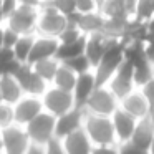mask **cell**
Here are the masks:
<instances>
[{"instance_id":"cell-1","label":"cell","mask_w":154,"mask_h":154,"mask_svg":"<svg viewBox=\"0 0 154 154\" xmlns=\"http://www.w3.org/2000/svg\"><path fill=\"white\" fill-rule=\"evenodd\" d=\"M40 2H18L15 12L4 22L8 30L15 32L18 37L37 35V20Z\"/></svg>"},{"instance_id":"cell-2","label":"cell","mask_w":154,"mask_h":154,"mask_svg":"<svg viewBox=\"0 0 154 154\" xmlns=\"http://www.w3.org/2000/svg\"><path fill=\"white\" fill-rule=\"evenodd\" d=\"M124 50H126V45L121 40H111L109 42V45H108L101 61L93 70L94 76H96L98 86H106L108 81L111 80V76L124 63Z\"/></svg>"},{"instance_id":"cell-3","label":"cell","mask_w":154,"mask_h":154,"mask_svg":"<svg viewBox=\"0 0 154 154\" xmlns=\"http://www.w3.org/2000/svg\"><path fill=\"white\" fill-rule=\"evenodd\" d=\"M68 27V18L55 10L51 2H40L37 20V35L58 40L63 30Z\"/></svg>"},{"instance_id":"cell-4","label":"cell","mask_w":154,"mask_h":154,"mask_svg":"<svg viewBox=\"0 0 154 154\" xmlns=\"http://www.w3.org/2000/svg\"><path fill=\"white\" fill-rule=\"evenodd\" d=\"M83 131L88 136L90 143L93 144V147L118 146L111 118L86 114V116H85V123H83Z\"/></svg>"},{"instance_id":"cell-5","label":"cell","mask_w":154,"mask_h":154,"mask_svg":"<svg viewBox=\"0 0 154 154\" xmlns=\"http://www.w3.org/2000/svg\"><path fill=\"white\" fill-rule=\"evenodd\" d=\"M118 109H119V101L108 90V86H98L83 106V111L86 114L103 118H111Z\"/></svg>"},{"instance_id":"cell-6","label":"cell","mask_w":154,"mask_h":154,"mask_svg":"<svg viewBox=\"0 0 154 154\" xmlns=\"http://www.w3.org/2000/svg\"><path fill=\"white\" fill-rule=\"evenodd\" d=\"M55 123H57V118L43 111L30 124H27L25 133L28 136L30 144L40 147H45L47 144H50L55 139Z\"/></svg>"},{"instance_id":"cell-7","label":"cell","mask_w":154,"mask_h":154,"mask_svg":"<svg viewBox=\"0 0 154 154\" xmlns=\"http://www.w3.org/2000/svg\"><path fill=\"white\" fill-rule=\"evenodd\" d=\"M42 103H43V111L51 114L53 118H60L76 108L73 93H66L53 86H48V90L42 96Z\"/></svg>"},{"instance_id":"cell-8","label":"cell","mask_w":154,"mask_h":154,"mask_svg":"<svg viewBox=\"0 0 154 154\" xmlns=\"http://www.w3.org/2000/svg\"><path fill=\"white\" fill-rule=\"evenodd\" d=\"M14 78L18 81L23 94H27V96L42 98L45 94V91L48 90V86H50L47 81H43L37 73H35L30 63H20L18 65Z\"/></svg>"},{"instance_id":"cell-9","label":"cell","mask_w":154,"mask_h":154,"mask_svg":"<svg viewBox=\"0 0 154 154\" xmlns=\"http://www.w3.org/2000/svg\"><path fill=\"white\" fill-rule=\"evenodd\" d=\"M108 90L118 98V101H121L123 98H126L128 94H131L136 88L134 83V73H133V66L131 63H128L124 60V63L118 68V71L111 76V80L108 81Z\"/></svg>"},{"instance_id":"cell-10","label":"cell","mask_w":154,"mask_h":154,"mask_svg":"<svg viewBox=\"0 0 154 154\" xmlns=\"http://www.w3.org/2000/svg\"><path fill=\"white\" fill-rule=\"evenodd\" d=\"M42 113H43V103H42V98H37V96L23 94L22 100L17 104H14L15 124L20 128H25L27 124H30Z\"/></svg>"},{"instance_id":"cell-11","label":"cell","mask_w":154,"mask_h":154,"mask_svg":"<svg viewBox=\"0 0 154 154\" xmlns=\"http://www.w3.org/2000/svg\"><path fill=\"white\" fill-rule=\"evenodd\" d=\"M4 154H25L30 147V141L25 133V128H20L17 124L0 131Z\"/></svg>"},{"instance_id":"cell-12","label":"cell","mask_w":154,"mask_h":154,"mask_svg":"<svg viewBox=\"0 0 154 154\" xmlns=\"http://www.w3.org/2000/svg\"><path fill=\"white\" fill-rule=\"evenodd\" d=\"M85 116H86V113L81 108H75L70 113L57 118V123H55V139L63 141L65 137H68L73 133H76V131L83 129Z\"/></svg>"},{"instance_id":"cell-13","label":"cell","mask_w":154,"mask_h":154,"mask_svg":"<svg viewBox=\"0 0 154 154\" xmlns=\"http://www.w3.org/2000/svg\"><path fill=\"white\" fill-rule=\"evenodd\" d=\"M119 109L124 111L126 114H129L131 118H134L136 121H143L151 118L152 109L147 104V101L144 100V96L141 94L139 90H134L131 94H128L126 98L119 101Z\"/></svg>"},{"instance_id":"cell-14","label":"cell","mask_w":154,"mask_h":154,"mask_svg":"<svg viewBox=\"0 0 154 154\" xmlns=\"http://www.w3.org/2000/svg\"><path fill=\"white\" fill-rule=\"evenodd\" d=\"M111 123H113V129H114V136H116L118 146H123V144L129 143L133 134H134L137 121L134 118H131L129 114H126L124 111L118 109L111 116Z\"/></svg>"},{"instance_id":"cell-15","label":"cell","mask_w":154,"mask_h":154,"mask_svg":"<svg viewBox=\"0 0 154 154\" xmlns=\"http://www.w3.org/2000/svg\"><path fill=\"white\" fill-rule=\"evenodd\" d=\"M96 88H98V83H96L94 71H88L85 75H80L76 78V85H75V90H73V98L76 108L83 109V106L86 104V101L90 100V96L94 93Z\"/></svg>"},{"instance_id":"cell-16","label":"cell","mask_w":154,"mask_h":154,"mask_svg":"<svg viewBox=\"0 0 154 154\" xmlns=\"http://www.w3.org/2000/svg\"><path fill=\"white\" fill-rule=\"evenodd\" d=\"M58 40L55 38H48V37H35L33 42V48H32L30 58H28V63L33 65L38 63V61L43 60H50V58H55L58 51Z\"/></svg>"},{"instance_id":"cell-17","label":"cell","mask_w":154,"mask_h":154,"mask_svg":"<svg viewBox=\"0 0 154 154\" xmlns=\"http://www.w3.org/2000/svg\"><path fill=\"white\" fill-rule=\"evenodd\" d=\"M109 38H106L104 35L98 33V35H90L86 37V42H85V57L90 61V65L93 66V70L98 66V63L101 61L104 51H106L108 45H109Z\"/></svg>"},{"instance_id":"cell-18","label":"cell","mask_w":154,"mask_h":154,"mask_svg":"<svg viewBox=\"0 0 154 154\" xmlns=\"http://www.w3.org/2000/svg\"><path fill=\"white\" fill-rule=\"evenodd\" d=\"M60 143L66 154H91V151H93V144L90 143L83 129L73 133L71 136L65 137Z\"/></svg>"},{"instance_id":"cell-19","label":"cell","mask_w":154,"mask_h":154,"mask_svg":"<svg viewBox=\"0 0 154 154\" xmlns=\"http://www.w3.org/2000/svg\"><path fill=\"white\" fill-rule=\"evenodd\" d=\"M154 139V121L151 118L143 121H137L136 129H134V134L131 137L129 143L136 147H141V149H149L151 143Z\"/></svg>"},{"instance_id":"cell-20","label":"cell","mask_w":154,"mask_h":154,"mask_svg":"<svg viewBox=\"0 0 154 154\" xmlns=\"http://www.w3.org/2000/svg\"><path fill=\"white\" fill-rule=\"evenodd\" d=\"M0 94H2V101L10 106L17 104L23 96L18 81L14 76H0Z\"/></svg>"},{"instance_id":"cell-21","label":"cell","mask_w":154,"mask_h":154,"mask_svg":"<svg viewBox=\"0 0 154 154\" xmlns=\"http://www.w3.org/2000/svg\"><path fill=\"white\" fill-rule=\"evenodd\" d=\"M76 78L78 76L70 70V68L61 63L50 86L57 88V90H61V91H66V93H73L75 85H76Z\"/></svg>"},{"instance_id":"cell-22","label":"cell","mask_w":154,"mask_h":154,"mask_svg":"<svg viewBox=\"0 0 154 154\" xmlns=\"http://www.w3.org/2000/svg\"><path fill=\"white\" fill-rule=\"evenodd\" d=\"M85 42H86V37H83L78 42H73V43H60L55 58L60 63H66V61L73 60V58L81 57L85 53Z\"/></svg>"},{"instance_id":"cell-23","label":"cell","mask_w":154,"mask_h":154,"mask_svg":"<svg viewBox=\"0 0 154 154\" xmlns=\"http://www.w3.org/2000/svg\"><path fill=\"white\" fill-rule=\"evenodd\" d=\"M60 65L61 63L57 58H50V60H43V61H38V63H33L32 68H33V71L42 78V80L47 81L48 85H51V81H53Z\"/></svg>"},{"instance_id":"cell-24","label":"cell","mask_w":154,"mask_h":154,"mask_svg":"<svg viewBox=\"0 0 154 154\" xmlns=\"http://www.w3.org/2000/svg\"><path fill=\"white\" fill-rule=\"evenodd\" d=\"M37 35H25V37H20L17 40V43L14 45V55L15 60L18 63H28V58H30L32 48H33V42Z\"/></svg>"},{"instance_id":"cell-25","label":"cell","mask_w":154,"mask_h":154,"mask_svg":"<svg viewBox=\"0 0 154 154\" xmlns=\"http://www.w3.org/2000/svg\"><path fill=\"white\" fill-rule=\"evenodd\" d=\"M133 20L143 25H149L154 20V0H137Z\"/></svg>"},{"instance_id":"cell-26","label":"cell","mask_w":154,"mask_h":154,"mask_svg":"<svg viewBox=\"0 0 154 154\" xmlns=\"http://www.w3.org/2000/svg\"><path fill=\"white\" fill-rule=\"evenodd\" d=\"M63 65L70 68V70L76 75V76L85 75V73H88V71H93V66L90 65V61L86 60V57H85V55H81V57H78V58H73V60L66 61V63H63Z\"/></svg>"},{"instance_id":"cell-27","label":"cell","mask_w":154,"mask_h":154,"mask_svg":"<svg viewBox=\"0 0 154 154\" xmlns=\"http://www.w3.org/2000/svg\"><path fill=\"white\" fill-rule=\"evenodd\" d=\"M14 124H15L14 106H10L7 103H0V131L7 129Z\"/></svg>"},{"instance_id":"cell-28","label":"cell","mask_w":154,"mask_h":154,"mask_svg":"<svg viewBox=\"0 0 154 154\" xmlns=\"http://www.w3.org/2000/svg\"><path fill=\"white\" fill-rule=\"evenodd\" d=\"M76 15H90L100 12V2L96 0H75Z\"/></svg>"},{"instance_id":"cell-29","label":"cell","mask_w":154,"mask_h":154,"mask_svg":"<svg viewBox=\"0 0 154 154\" xmlns=\"http://www.w3.org/2000/svg\"><path fill=\"white\" fill-rule=\"evenodd\" d=\"M83 37H85V35L76 28V25L68 23V27L63 30V33L58 37V43H73V42L81 40Z\"/></svg>"},{"instance_id":"cell-30","label":"cell","mask_w":154,"mask_h":154,"mask_svg":"<svg viewBox=\"0 0 154 154\" xmlns=\"http://www.w3.org/2000/svg\"><path fill=\"white\" fill-rule=\"evenodd\" d=\"M51 4H53L55 10L60 12V14L66 18L73 17V15L76 14V10H75V0H55Z\"/></svg>"},{"instance_id":"cell-31","label":"cell","mask_w":154,"mask_h":154,"mask_svg":"<svg viewBox=\"0 0 154 154\" xmlns=\"http://www.w3.org/2000/svg\"><path fill=\"white\" fill-rule=\"evenodd\" d=\"M139 91L144 96V100L147 101V104L151 106V109L154 111V78H151L146 85H143V86L139 88Z\"/></svg>"},{"instance_id":"cell-32","label":"cell","mask_w":154,"mask_h":154,"mask_svg":"<svg viewBox=\"0 0 154 154\" xmlns=\"http://www.w3.org/2000/svg\"><path fill=\"white\" fill-rule=\"evenodd\" d=\"M18 7L17 0H5L2 2V7H0V15H2V22H5L12 14L15 12V8Z\"/></svg>"},{"instance_id":"cell-33","label":"cell","mask_w":154,"mask_h":154,"mask_svg":"<svg viewBox=\"0 0 154 154\" xmlns=\"http://www.w3.org/2000/svg\"><path fill=\"white\" fill-rule=\"evenodd\" d=\"M5 27V25H4ZM18 35L15 33V32H12V30H8L7 27H5V33H4V48H14V45L17 43V40H18Z\"/></svg>"},{"instance_id":"cell-34","label":"cell","mask_w":154,"mask_h":154,"mask_svg":"<svg viewBox=\"0 0 154 154\" xmlns=\"http://www.w3.org/2000/svg\"><path fill=\"white\" fill-rule=\"evenodd\" d=\"M14 61H17L15 60V55H14V50H10V48H2L0 50V66L10 65Z\"/></svg>"},{"instance_id":"cell-35","label":"cell","mask_w":154,"mask_h":154,"mask_svg":"<svg viewBox=\"0 0 154 154\" xmlns=\"http://www.w3.org/2000/svg\"><path fill=\"white\" fill-rule=\"evenodd\" d=\"M45 154H66L63 149V146H61V143L58 139H53L50 144H47L45 146Z\"/></svg>"},{"instance_id":"cell-36","label":"cell","mask_w":154,"mask_h":154,"mask_svg":"<svg viewBox=\"0 0 154 154\" xmlns=\"http://www.w3.org/2000/svg\"><path fill=\"white\" fill-rule=\"evenodd\" d=\"M119 147V154H149L146 149H141V147L133 146L131 143L123 144V146H118Z\"/></svg>"},{"instance_id":"cell-37","label":"cell","mask_w":154,"mask_h":154,"mask_svg":"<svg viewBox=\"0 0 154 154\" xmlns=\"http://www.w3.org/2000/svg\"><path fill=\"white\" fill-rule=\"evenodd\" d=\"M91 154H119V147H118V146H100V147H93Z\"/></svg>"},{"instance_id":"cell-38","label":"cell","mask_w":154,"mask_h":154,"mask_svg":"<svg viewBox=\"0 0 154 154\" xmlns=\"http://www.w3.org/2000/svg\"><path fill=\"white\" fill-rule=\"evenodd\" d=\"M25 154H45V147H40V146H33V144H30V147H28V151Z\"/></svg>"},{"instance_id":"cell-39","label":"cell","mask_w":154,"mask_h":154,"mask_svg":"<svg viewBox=\"0 0 154 154\" xmlns=\"http://www.w3.org/2000/svg\"><path fill=\"white\" fill-rule=\"evenodd\" d=\"M4 33H5V27L4 23H0V50L4 48Z\"/></svg>"},{"instance_id":"cell-40","label":"cell","mask_w":154,"mask_h":154,"mask_svg":"<svg viewBox=\"0 0 154 154\" xmlns=\"http://www.w3.org/2000/svg\"><path fill=\"white\" fill-rule=\"evenodd\" d=\"M147 152H149V154H154V139H152V143H151V146H149V149H147Z\"/></svg>"},{"instance_id":"cell-41","label":"cell","mask_w":154,"mask_h":154,"mask_svg":"<svg viewBox=\"0 0 154 154\" xmlns=\"http://www.w3.org/2000/svg\"><path fill=\"white\" fill-rule=\"evenodd\" d=\"M0 154H4V146H2V137H0Z\"/></svg>"},{"instance_id":"cell-42","label":"cell","mask_w":154,"mask_h":154,"mask_svg":"<svg viewBox=\"0 0 154 154\" xmlns=\"http://www.w3.org/2000/svg\"><path fill=\"white\" fill-rule=\"evenodd\" d=\"M0 7H2V2H0ZM0 23H4V22H2V15H0Z\"/></svg>"},{"instance_id":"cell-43","label":"cell","mask_w":154,"mask_h":154,"mask_svg":"<svg viewBox=\"0 0 154 154\" xmlns=\"http://www.w3.org/2000/svg\"><path fill=\"white\" fill-rule=\"evenodd\" d=\"M151 119H152V121H154V111H152V114H151Z\"/></svg>"},{"instance_id":"cell-44","label":"cell","mask_w":154,"mask_h":154,"mask_svg":"<svg viewBox=\"0 0 154 154\" xmlns=\"http://www.w3.org/2000/svg\"><path fill=\"white\" fill-rule=\"evenodd\" d=\"M149 25H151V27H154V20H152V22H151V23H149Z\"/></svg>"},{"instance_id":"cell-45","label":"cell","mask_w":154,"mask_h":154,"mask_svg":"<svg viewBox=\"0 0 154 154\" xmlns=\"http://www.w3.org/2000/svg\"><path fill=\"white\" fill-rule=\"evenodd\" d=\"M0 103H4V101H2V94H0Z\"/></svg>"}]
</instances>
